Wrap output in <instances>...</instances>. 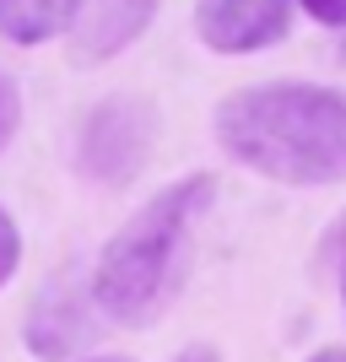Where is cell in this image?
Returning a JSON list of instances; mask_svg holds the SVG:
<instances>
[{"label": "cell", "mask_w": 346, "mask_h": 362, "mask_svg": "<svg viewBox=\"0 0 346 362\" xmlns=\"http://www.w3.org/2000/svg\"><path fill=\"white\" fill-rule=\"evenodd\" d=\"M217 141L260 179L319 189L346 179V92L314 81L238 87L217 103Z\"/></svg>", "instance_id": "cell-1"}, {"label": "cell", "mask_w": 346, "mask_h": 362, "mask_svg": "<svg viewBox=\"0 0 346 362\" xmlns=\"http://www.w3.org/2000/svg\"><path fill=\"white\" fill-rule=\"evenodd\" d=\"M211 195H217V179H211V173L179 179V184H168V189H157L151 206H141V211L108 238V249L98 255V271H92V303H98L108 319L146 325V319L163 308L168 287H173V271H179L184 233L206 211Z\"/></svg>", "instance_id": "cell-2"}, {"label": "cell", "mask_w": 346, "mask_h": 362, "mask_svg": "<svg viewBox=\"0 0 346 362\" xmlns=\"http://www.w3.org/2000/svg\"><path fill=\"white\" fill-rule=\"evenodd\" d=\"M151 146H157V108L136 92H108L103 103L87 108V124L76 141V168L92 184L120 189L146 168Z\"/></svg>", "instance_id": "cell-3"}, {"label": "cell", "mask_w": 346, "mask_h": 362, "mask_svg": "<svg viewBox=\"0 0 346 362\" xmlns=\"http://www.w3.org/2000/svg\"><path fill=\"white\" fill-rule=\"evenodd\" d=\"M92 335H98V325H92V281L81 271L49 276L44 287H38V298H33L28 330H22L33 357L65 362V357H76V351H87Z\"/></svg>", "instance_id": "cell-4"}, {"label": "cell", "mask_w": 346, "mask_h": 362, "mask_svg": "<svg viewBox=\"0 0 346 362\" xmlns=\"http://www.w3.org/2000/svg\"><path fill=\"white\" fill-rule=\"evenodd\" d=\"M292 0H195V38L217 54H255L287 38Z\"/></svg>", "instance_id": "cell-5"}, {"label": "cell", "mask_w": 346, "mask_h": 362, "mask_svg": "<svg viewBox=\"0 0 346 362\" xmlns=\"http://www.w3.org/2000/svg\"><path fill=\"white\" fill-rule=\"evenodd\" d=\"M163 0H71V28H65V49L71 65H103L120 49H130L146 33Z\"/></svg>", "instance_id": "cell-6"}, {"label": "cell", "mask_w": 346, "mask_h": 362, "mask_svg": "<svg viewBox=\"0 0 346 362\" xmlns=\"http://www.w3.org/2000/svg\"><path fill=\"white\" fill-rule=\"evenodd\" d=\"M71 28V0H0V38L33 49Z\"/></svg>", "instance_id": "cell-7"}, {"label": "cell", "mask_w": 346, "mask_h": 362, "mask_svg": "<svg viewBox=\"0 0 346 362\" xmlns=\"http://www.w3.org/2000/svg\"><path fill=\"white\" fill-rule=\"evenodd\" d=\"M16 130H22V87L11 71H0V151L11 146Z\"/></svg>", "instance_id": "cell-8"}, {"label": "cell", "mask_w": 346, "mask_h": 362, "mask_svg": "<svg viewBox=\"0 0 346 362\" xmlns=\"http://www.w3.org/2000/svg\"><path fill=\"white\" fill-rule=\"evenodd\" d=\"M16 259H22V233H16V222L6 216V206H0V287L16 276Z\"/></svg>", "instance_id": "cell-9"}, {"label": "cell", "mask_w": 346, "mask_h": 362, "mask_svg": "<svg viewBox=\"0 0 346 362\" xmlns=\"http://www.w3.org/2000/svg\"><path fill=\"white\" fill-rule=\"evenodd\" d=\"M325 259L335 265V276H341V298H346V211L335 216V227L325 233Z\"/></svg>", "instance_id": "cell-10"}, {"label": "cell", "mask_w": 346, "mask_h": 362, "mask_svg": "<svg viewBox=\"0 0 346 362\" xmlns=\"http://www.w3.org/2000/svg\"><path fill=\"white\" fill-rule=\"evenodd\" d=\"M298 6L325 28H346V0H298Z\"/></svg>", "instance_id": "cell-11"}, {"label": "cell", "mask_w": 346, "mask_h": 362, "mask_svg": "<svg viewBox=\"0 0 346 362\" xmlns=\"http://www.w3.org/2000/svg\"><path fill=\"white\" fill-rule=\"evenodd\" d=\"M173 362H217V351H211V346H184Z\"/></svg>", "instance_id": "cell-12"}, {"label": "cell", "mask_w": 346, "mask_h": 362, "mask_svg": "<svg viewBox=\"0 0 346 362\" xmlns=\"http://www.w3.org/2000/svg\"><path fill=\"white\" fill-rule=\"evenodd\" d=\"M308 362H346V351H335V346H325V351H314Z\"/></svg>", "instance_id": "cell-13"}, {"label": "cell", "mask_w": 346, "mask_h": 362, "mask_svg": "<svg viewBox=\"0 0 346 362\" xmlns=\"http://www.w3.org/2000/svg\"><path fill=\"white\" fill-rule=\"evenodd\" d=\"M92 362H125V357H92Z\"/></svg>", "instance_id": "cell-14"}]
</instances>
